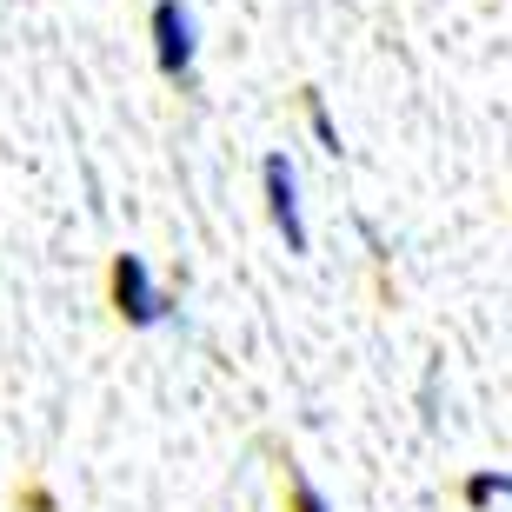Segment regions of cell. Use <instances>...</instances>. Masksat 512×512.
<instances>
[{"label":"cell","instance_id":"cell-4","mask_svg":"<svg viewBox=\"0 0 512 512\" xmlns=\"http://www.w3.org/2000/svg\"><path fill=\"white\" fill-rule=\"evenodd\" d=\"M506 499H512V473H499V466H486V473H473V479H466V506H473V512L506 506Z\"/></svg>","mask_w":512,"mask_h":512},{"label":"cell","instance_id":"cell-6","mask_svg":"<svg viewBox=\"0 0 512 512\" xmlns=\"http://www.w3.org/2000/svg\"><path fill=\"white\" fill-rule=\"evenodd\" d=\"M286 493H293V512H333V506H326V493L300 473V466H293V459H286Z\"/></svg>","mask_w":512,"mask_h":512},{"label":"cell","instance_id":"cell-2","mask_svg":"<svg viewBox=\"0 0 512 512\" xmlns=\"http://www.w3.org/2000/svg\"><path fill=\"white\" fill-rule=\"evenodd\" d=\"M114 313L127 326H173L180 320V300L160 293V280H153V266L140 253H120L114 260Z\"/></svg>","mask_w":512,"mask_h":512},{"label":"cell","instance_id":"cell-1","mask_svg":"<svg viewBox=\"0 0 512 512\" xmlns=\"http://www.w3.org/2000/svg\"><path fill=\"white\" fill-rule=\"evenodd\" d=\"M147 34H153V60L173 87H187L193 67H200V20H193L187 0H153L147 14Z\"/></svg>","mask_w":512,"mask_h":512},{"label":"cell","instance_id":"cell-5","mask_svg":"<svg viewBox=\"0 0 512 512\" xmlns=\"http://www.w3.org/2000/svg\"><path fill=\"white\" fill-rule=\"evenodd\" d=\"M306 127H313V140H320V153H333V160L346 153V140H340V120H333V107H326L320 94H306Z\"/></svg>","mask_w":512,"mask_h":512},{"label":"cell","instance_id":"cell-3","mask_svg":"<svg viewBox=\"0 0 512 512\" xmlns=\"http://www.w3.org/2000/svg\"><path fill=\"white\" fill-rule=\"evenodd\" d=\"M260 187H266V213H273L286 253H306V247H313V233H306V207H300V167H293L280 147L260 160Z\"/></svg>","mask_w":512,"mask_h":512}]
</instances>
